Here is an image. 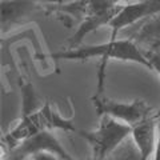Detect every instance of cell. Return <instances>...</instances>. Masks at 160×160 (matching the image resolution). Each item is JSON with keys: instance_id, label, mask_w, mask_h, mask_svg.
Listing matches in <instances>:
<instances>
[{"instance_id": "obj_1", "label": "cell", "mask_w": 160, "mask_h": 160, "mask_svg": "<svg viewBox=\"0 0 160 160\" xmlns=\"http://www.w3.org/2000/svg\"><path fill=\"white\" fill-rule=\"evenodd\" d=\"M51 58L56 60H71V62H87L89 59L100 58L102 59V66H100L102 75L104 72L107 60L109 59L136 63L152 71V66L146 52H143L139 48L138 43L133 39H109L107 43L103 44L67 48L64 51L52 53Z\"/></svg>"}, {"instance_id": "obj_2", "label": "cell", "mask_w": 160, "mask_h": 160, "mask_svg": "<svg viewBox=\"0 0 160 160\" xmlns=\"http://www.w3.org/2000/svg\"><path fill=\"white\" fill-rule=\"evenodd\" d=\"M132 133V127L120 122L108 115H103L100 124L95 131H83L79 129L78 135L82 136L91 144L93 148V158L106 160L111 152L118 148V146Z\"/></svg>"}, {"instance_id": "obj_3", "label": "cell", "mask_w": 160, "mask_h": 160, "mask_svg": "<svg viewBox=\"0 0 160 160\" xmlns=\"http://www.w3.org/2000/svg\"><path fill=\"white\" fill-rule=\"evenodd\" d=\"M95 109L99 116L108 115L128 126H136L144 119L151 116V107L144 100H133V102H115L100 95H95L91 99Z\"/></svg>"}, {"instance_id": "obj_4", "label": "cell", "mask_w": 160, "mask_h": 160, "mask_svg": "<svg viewBox=\"0 0 160 160\" xmlns=\"http://www.w3.org/2000/svg\"><path fill=\"white\" fill-rule=\"evenodd\" d=\"M160 13V0H140L136 3L122 6L108 27H111V39H116L118 33L129 26L140 23L151 16Z\"/></svg>"}, {"instance_id": "obj_5", "label": "cell", "mask_w": 160, "mask_h": 160, "mask_svg": "<svg viewBox=\"0 0 160 160\" xmlns=\"http://www.w3.org/2000/svg\"><path fill=\"white\" fill-rule=\"evenodd\" d=\"M15 159H26L29 156H33L40 152H49L59 156L62 160H75L71 155H69L66 148L62 146V143L58 140V138L49 131V129H44L38 133L32 135L31 138L26 139L22 142L19 146L13 149Z\"/></svg>"}, {"instance_id": "obj_6", "label": "cell", "mask_w": 160, "mask_h": 160, "mask_svg": "<svg viewBox=\"0 0 160 160\" xmlns=\"http://www.w3.org/2000/svg\"><path fill=\"white\" fill-rule=\"evenodd\" d=\"M39 0H2V35L20 26L38 9Z\"/></svg>"}, {"instance_id": "obj_7", "label": "cell", "mask_w": 160, "mask_h": 160, "mask_svg": "<svg viewBox=\"0 0 160 160\" xmlns=\"http://www.w3.org/2000/svg\"><path fill=\"white\" fill-rule=\"evenodd\" d=\"M158 118L159 115H151L132 127L131 135L139 151V160H149L155 153L158 140Z\"/></svg>"}, {"instance_id": "obj_8", "label": "cell", "mask_w": 160, "mask_h": 160, "mask_svg": "<svg viewBox=\"0 0 160 160\" xmlns=\"http://www.w3.org/2000/svg\"><path fill=\"white\" fill-rule=\"evenodd\" d=\"M120 8H122V6L115 8V9H111V11L86 15V16H84V20L82 22V24L79 26V28L76 29V32L73 33V36L71 38V40H69V48L79 47L80 43L83 42L84 38H86L88 33L95 32L100 27L109 26V23H111L112 19L116 16V13L119 12Z\"/></svg>"}, {"instance_id": "obj_9", "label": "cell", "mask_w": 160, "mask_h": 160, "mask_svg": "<svg viewBox=\"0 0 160 160\" xmlns=\"http://www.w3.org/2000/svg\"><path fill=\"white\" fill-rule=\"evenodd\" d=\"M38 113L44 129H49V131H52V129H62V131H66V132H79V129L75 127L72 120L64 119L62 115H59V112L55 111L49 103L44 104L38 111Z\"/></svg>"}, {"instance_id": "obj_10", "label": "cell", "mask_w": 160, "mask_h": 160, "mask_svg": "<svg viewBox=\"0 0 160 160\" xmlns=\"http://www.w3.org/2000/svg\"><path fill=\"white\" fill-rule=\"evenodd\" d=\"M146 55L152 66V71H155L160 76V49L159 48L148 49V51H146Z\"/></svg>"}, {"instance_id": "obj_11", "label": "cell", "mask_w": 160, "mask_h": 160, "mask_svg": "<svg viewBox=\"0 0 160 160\" xmlns=\"http://www.w3.org/2000/svg\"><path fill=\"white\" fill-rule=\"evenodd\" d=\"M31 160H62V159L53 153H49V152H40V153L33 155Z\"/></svg>"}, {"instance_id": "obj_12", "label": "cell", "mask_w": 160, "mask_h": 160, "mask_svg": "<svg viewBox=\"0 0 160 160\" xmlns=\"http://www.w3.org/2000/svg\"><path fill=\"white\" fill-rule=\"evenodd\" d=\"M39 2L47 3V4H55V6H63V7H66V6H69V4H72V3L79 2V0H39Z\"/></svg>"}, {"instance_id": "obj_13", "label": "cell", "mask_w": 160, "mask_h": 160, "mask_svg": "<svg viewBox=\"0 0 160 160\" xmlns=\"http://www.w3.org/2000/svg\"><path fill=\"white\" fill-rule=\"evenodd\" d=\"M153 160H160V115L158 118V140H156V148H155Z\"/></svg>"}, {"instance_id": "obj_14", "label": "cell", "mask_w": 160, "mask_h": 160, "mask_svg": "<svg viewBox=\"0 0 160 160\" xmlns=\"http://www.w3.org/2000/svg\"><path fill=\"white\" fill-rule=\"evenodd\" d=\"M152 48H159V49H160V40H159V42H158L156 44H153Z\"/></svg>"}, {"instance_id": "obj_15", "label": "cell", "mask_w": 160, "mask_h": 160, "mask_svg": "<svg viewBox=\"0 0 160 160\" xmlns=\"http://www.w3.org/2000/svg\"><path fill=\"white\" fill-rule=\"evenodd\" d=\"M75 160H79V159H75ZM80 160H102V159H98V158H92V159H80Z\"/></svg>"}]
</instances>
